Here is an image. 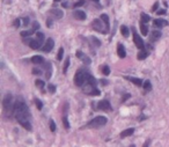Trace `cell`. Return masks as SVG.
Masks as SVG:
<instances>
[{"instance_id": "cell-22", "label": "cell", "mask_w": 169, "mask_h": 147, "mask_svg": "<svg viewBox=\"0 0 169 147\" xmlns=\"http://www.w3.org/2000/svg\"><path fill=\"white\" fill-rule=\"evenodd\" d=\"M140 19H142V21H143V22H145V23H147V22H150V21H151L150 15H148V14H146V13H142V14H140Z\"/></svg>"}, {"instance_id": "cell-33", "label": "cell", "mask_w": 169, "mask_h": 147, "mask_svg": "<svg viewBox=\"0 0 169 147\" xmlns=\"http://www.w3.org/2000/svg\"><path fill=\"white\" fill-rule=\"evenodd\" d=\"M49 124H50V130H51V132H54V131H56V124H54V122H53L52 119H50Z\"/></svg>"}, {"instance_id": "cell-4", "label": "cell", "mask_w": 169, "mask_h": 147, "mask_svg": "<svg viewBox=\"0 0 169 147\" xmlns=\"http://www.w3.org/2000/svg\"><path fill=\"white\" fill-rule=\"evenodd\" d=\"M3 107H4V111L6 113H9L12 111H14V104H13V97L11 94H6L4 100H3Z\"/></svg>"}, {"instance_id": "cell-39", "label": "cell", "mask_w": 169, "mask_h": 147, "mask_svg": "<svg viewBox=\"0 0 169 147\" xmlns=\"http://www.w3.org/2000/svg\"><path fill=\"white\" fill-rule=\"evenodd\" d=\"M28 24H29V17H23V26L28 27Z\"/></svg>"}, {"instance_id": "cell-14", "label": "cell", "mask_w": 169, "mask_h": 147, "mask_svg": "<svg viewBox=\"0 0 169 147\" xmlns=\"http://www.w3.org/2000/svg\"><path fill=\"white\" fill-rule=\"evenodd\" d=\"M161 35H162V33H161L160 30H154V32H152V33H151V41H152V42L158 41V40L161 37Z\"/></svg>"}, {"instance_id": "cell-10", "label": "cell", "mask_w": 169, "mask_h": 147, "mask_svg": "<svg viewBox=\"0 0 169 147\" xmlns=\"http://www.w3.org/2000/svg\"><path fill=\"white\" fill-rule=\"evenodd\" d=\"M154 27H158V28H163L166 26H168V21L166 20H162V19H156L154 20Z\"/></svg>"}, {"instance_id": "cell-3", "label": "cell", "mask_w": 169, "mask_h": 147, "mask_svg": "<svg viewBox=\"0 0 169 147\" xmlns=\"http://www.w3.org/2000/svg\"><path fill=\"white\" fill-rule=\"evenodd\" d=\"M92 28L94 30L99 32V33H102V34H107L109 33L108 29H107V26L105 23L102 21V19H95L93 22H92Z\"/></svg>"}, {"instance_id": "cell-17", "label": "cell", "mask_w": 169, "mask_h": 147, "mask_svg": "<svg viewBox=\"0 0 169 147\" xmlns=\"http://www.w3.org/2000/svg\"><path fill=\"white\" fill-rule=\"evenodd\" d=\"M134 133V129L131 128V129H126L124 131L121 132V138H125V137H129V136H132Z\"/></svg>"}, {"instance_id": "cell-47", "label": "cell", "mask_w": 169, "mask_h": 147, "mask_svg": "<svg viewBox=\"0 0 169 147\" xmlns=\"http://www.w3.org/2000/svg\"><path fill=\"white\" fill-rule=\"evenodd\" d=\"M101 85L105 86V85H108V81H105V80H101Z\"/></svg>"}, {"instance_id": "cell-45", "label": "cell", "mask_w": 169, "mask_h": 147, "mask_svg": "<svg viewBox=\"0 0 169 147\" xmlns=\"http://www.w3.org/2000/svg\"><path fill=\"white\" fill-rule=\"evenodd\" d=\"M14 26L17 28V27H20V20H15L14 21Z\"/></svg>"}, {"instance_id": "cell-32", "label": "cell", "mask_w": 169, "mask_h": 147, "mask_svg": "<svg viewBox=\"0 0 169 147\" xmlns=\"http://www.w3.org/2000/svg\"><path fill=\"white\" fill-rule=\"evenodd\" d=\"M68 65H70V58H66V62H65V65H64V70H63L64 73L67 72V70H68Z\"/></svg>"}, {"instance_id": "cell-15", "label": "cell", "mask_w": 169, "mask_h": 147, "mask_svg": "<svg viewBox=\"0 0 169 147\" xmlns=\"http://www.w3.org/2000/svg\"><path fill=\"white\" fill-rule=\"evenodd\" d=\"M129 81H131V82H133L135 86H138V87H140L142 85H144L143 83V80L142 79H139V78H133V77H127L126 78Z\"/></svg>"}, {"instance_id": "cell-20", "label": "cell", "mask_w": 169, "mask_h": 147, "mask_svg": "<svg viewBox=\"0 0 169 147\" xmlns=\"http://www.w3.org/2000/svg\"><path fill=\"white\" fill-rule=\"evenodd\" d=\"M50 13H51L56 19H62V17H63V12L59 11V9H52V11H50Z\"/></svg>"}, {"instance_id": "cell-44", "label": "cell", "mask_w": 169, "mask_h": 147, "mask_svg": "<svg viewBox=\"0 0 169 147\" xmlns=\"http://www.w3.org/2000/svg\"><path fill=\"white\" fill-rule=\"evenodd\" d=\"M76 56H78L79 58H81V59H82V57L84 56V53H82L81 51H78V52H76Z\"/></svg>"}, {"instance_id": "cell-21", "label": "cell", "mask_w": 169, "mask_h": 147, "mask_svg": "<svg viewBox=\"0 0 169 147\" xmlns=\"http://www.w3.org/2000/svg\"><path fill=\"white\" fill-rule=\"evenodd\" d=\"M101 19H102V21L105 23V26H107V29H108V32H109V29H110V23H109V16L107 15V14H102L101 15Z\"/></svg>"}, {"instance_id": "cell-38", "label": "cell", "mask_w": 169, "mask_h": 147, "mask_svg": "<svg viewBox=\"0 0 169 147\" xmlns=\"http://www.w3.org/2000/svg\"><path fill=\"white\" fill-rule=\"evenodd\" d=\"M82 60H83L84 63H86L87 65H88V64H91V59H89L88 57H86V56H83V57H82Z\"/></svg>"}, {"instance_id": "cell-49", "label": "cell", "mask_w": 169, "mask_h": 147, "mask_svg": "<svg viewBox=\"0 0 169 147\" xmlns=\"http://www.w3.org/2000/svg\"><path fill=\"white\" fill-rule=\"evenodd\" d=\"M62 6L65 8V7H67V4H66V3H63V5H62Z\"/></svg>"}, {"instance_id": "cell-30", "label": "cell", "mask_w": 169, "mask_h": 147, "mask_svg": "<svg viewBox=\"0 0 169 147\" xmlns=\"http://www.w3.org/2000/svg\"><path fill=\"white\" fill-rule=\"evenodd\" d=\"M63 54H64V49L60 48L59 51H58V56H57V59H58V60H62V59H63Z\"/></svg>"}, {"instance_id": "cell-34", "label": "cell", "mask_w": 169, "mask_h": 147, "mask_svg": "<svg viewBox=\"0 0 169 147\" xmlns=\"http://www.w3.org/2000/svg\"><path fill=\"white\" fill-rule=\"evenodd\" d=\"M33 33H34V30H33V29H32V30H29V32H22V33H21V36H22V37H25V36H30Z\"/></svg>"}, {"instance_id": "cell-23", "label": "cell", "mask_w": 169, "mask_h": 147, "mask_svg": "<svg viewBox=\"0 0 169 147\" xmlns=\"http://www.w3.org/2000/svg\"><path fill=\"white\" fill-rule=\"evenodd\" d=\"M100 70H101V72H102L104 75H109V74H110V68H109L108 65H103V66H101Z\"/></svg>"}, {"instance_id": "cell-19", "label": "cell", "mask_w": 169, "mask_h": 147, "mask_svg": "<svg viewBox=\"0 0 169 147\" xmlns=\"http://www.w3.org/2000/svg\"><path fill=\"white\" fill-rule=\"evenodd\" d=\"M140 30H142V34L144 36H147V34H148V27L143 21H142V23H140Z\"/></svg>"}, {"instance_id": "cell-11", "label": "cell", "mask_w": 169, "mask_h": 147, "mask_svg": "<svg viewBox=\"0 0 169 147\" xmlns=\"http://www.w3.org/2000/svg\"><path fill=\"white\" fill-rule=\"evenodd\" d=\"M117 53H118L119 58H125V57H126V51H125V48H124V45H123V44H121V43L117 45Z\"/></svg>"}, {"instance_id": "cell-41", "label": "cell", "mask_w": 169, "mask_h": 147, "mask_svg": "<svg viewBox=\"0 0 169 147\" xmlns=\"http://www.w3.org/2000/svg\"><path fill=\"white\" fill-rule=\"evenodd\" d=\"M92 41H94V43H95L97 46H100V45H101V43H100V41H99L97 38H95V37H92Z\"/></svg>"}, {"instance_id": "cell-16", "label": "cell", "mask_w": 169, "mask_h": 147, "mask_svg": "<svg viewBox=\"0 0 169 147\" xmlns=\"http://www.w3.org/2000/svg\"><path fill=\"white\" fill-rule=\"evenodd\" d=\"M28 45H29L32 49H34V50H37V49H40L41 46H42V44L37 41V38L36 40H32L30 42H29V44H28Z\"/></svg>"}, {"instance_id": "cell-18", "label": "cell", "mask_w": 169, "mask_h": 147, "mask_svg": "<svg viewBox=\"0 0 169 147\" xmlns=\"http://www.w3.org/2000/svg\"><path fill=\"white\" fill-rule=\"evenodd\" d=\"M32 62L34 64H44V59H43L42 56H34L32 58Z\"/></svg>"}, {"instance_id": "cell-31", "label": "cell", "mask_w": 169, "mask_h": 147, "mask_svg": "<svg viewBox=\"0 0 169 147\" xmlns=\"http://www.w3.org/2000/svg\"><path fill=\"white\" fill-rule=\"evenodd\" d=\"M35 103H36V105H37V109H38V110H42V108H43V103H42V101L38 100V99H36V100H35Z\"/></svg>"}, {"instance_id": "cell-8", "label": "cell", "mask_w": 169, "mask_h": 147, "mask_svg": "<svg viewBox=\"0 0 169 147\" xmlns=\"http://www.w3.org/2000/svg\"><path fill=\"white\" fill-rule=\"evenodd\" d=\"M53 45H54L53 40H52V38H48L46 42H45V44H44V46H43V51H44L45 53L50 52V51L53 49Z\"/></svg>"}, {"instance_id": "cell-12", "label": "cell", "mask_w": 169, "mask_h": 147, "mask_svg": "<svg viewBox=\"0 0 169 147\" xmlns=\"http://www.w3.org/2000/svg\"><path fill=\"white\" fill-rule=\"evenodd\" d=\"M74 17H75L76 20L83 21V20H86L87 15H86V13L82 12V11H75V12H74Z\"/></svg>"}, {"instance_id": "cell-5", "label": "cell", "mask_w": 169, "mask_h": 147, "mask_svg": "<svg viewBox=\"0 0 169 147\" xmlns=\"http://www.w3.org/2000/svg\"><path fill=\"white\" fill-rule=\"evenodd\" d=\"M107 122L108 121H107V118L104 116H97L87 124V128H101V126L105 125Z\"/></svg>"}, {"instance_id": "cell-28", "label": "cell", "mask_w": 169, "mask_h": 147, "mask_svg": "<svg viewBox=\"0 0 169 147\" xmlns=\"http://www.w3.org/2000/svg\"><path fill=\"white\" fill-rule=\"evenodd\" d=\"M35 85H36L38 88H44V87H45V82L42 81V80H40V79H37V80L35 81Z\"/></svg>"}, {"instance_id": "cell-50", "label": "cell", "mask_w": 169, "mask_h": 147, "mask_svg": "<svg viewBox=\"0 0 169 147\" xmlns=\"http://www.w3.org/2000/svg\"><path fill=\"white\" fill-rule=\"evenodd\" d=\"M93 1H95L96 4H99V3H100V0H93Z\"/></svg>"}, {"instance_id": "cell-1", "label": "cell", "mask_w": 169, "mask_h": 147, "mask_svg": "<svg viewBox=\"0 0 169 147\" xmlns=\"http://www.w3.org/2000/svg\"><path fill=\"white\" fill-rule=\"evenodd\" d=\"M14 116L16 121L28 131L32 130V124L29 122V117H30V113H29V110H28V107L24 102L23 99L19 97L16 100V102L14 103Z\"/></svg>"}, {"instance_id": "cell-27", "label": "cell", "mask_w": 169, "mask_h": 147, "mask_svg": "<svg viewBox=\"0 0 169 147\" xmlns=\"http://www.w3.org/2000/svg\"><path fill=\"white\" fill-rule=\"evenodd\" d=\"M63 123H64V126L66 129H70V122H68V118H67V113H65L64 117H63Z\"/></svg>"}, {"instance_id": "cell-46", "label": "cell", "mask_w": 169, "mask_h": 147, "mask_svg": "<svg viewBox=\"0 0 169 147\" xmlns=\"http://www.w3.org/2000/svg\"><path fill=\"white\" fill-rule=\"evenodd\" d=\"M129 97H131V95H130V94H125V95H124V97H123V101H126Z\"/></svg>"}, {"instance_id": "cell-6", "label": "cell", "mask_w": 169, "mask_h": 147, "mask_svg": "<svg viewBox=\"0 0 169 147\" xmlns=\"http://www.w3.org/2000/svg\"><path fill=\"white\" fill-rule=\"evenodd\" d=\"M83 88H82V91H83V93H86V94H88V95H93V96H97V95H100L101 94V92L96 88V86H93V85H91V83H88L87 82V85L86 86H82Z\"/></svg>"}, {"instance_id": "cell-48", "label": "cell", "mask_w": 169, "mask_h": 147, "mask_svg": "<svg viewBox=\"0 0 169 147\" xmlns=\"http://www.w3.org/2000/svg\"><path fill=\"white\" fill-rule=\"evenodd\" d=\"M150 142H151V141H150V140H147V141L144 144V146H145V147H146V146H148V145H150Z\"/></svg>"}, {"instance_id": "cell-43", "label": "cell", "mask_w": 169, "mask_h": 147, "mask_svg": "<svg viewBox=\"0 0 169 147\" xmlns=\"http://www.w3.org/2000/svg\"><path fill=\"white\" fill-rule=\"evenodd\" d=\"M156 14H158V15H164V14H166V11H164V9H160V11L156 12Z\"/></svg>"}, {"instance_id": "cell-42", "label": "cell", "mask_w": 169, "mask_h": 147, "mask_svg": "<svg viewBox=\"0 0 169 147\" xmlns=\"http://www.w3.org/2000/svg\"><path fill=\"white\" fill-rule=\"evenodd\" d=\"M42 72L40 71V70H37V68H33V74H37V75H40Z\"/></svg>"}, {"instance_id": "cell-13", "label": "cell", "mask_w": 169, "mask_h": 147, "mask_svg": "<svg viewBox=\"0 0 169 147\" xmlns=\"http://www.w3.org/2000/svg\"><path fill=\"white\" fill-rule=\"evenodd\" d=\"M147 57H148V51H146L145 49H144V50H140L139 53L137 54L138 60H144V59H146Z\"/></svg>"}, {"instance_id": "cell-24", "label": "cell", "mask_w": 169, "mask_h": 147, "mask_svg": "<svg viewBox=\"0 0 169 147\" xmlns=\"http://www.w3.org/2000/svg\"><path fill=\"white\" fill-rule=\"evenodd\" d=\"M144 89H145V92H151L152 91V83H151V81L146 80L144 82Z\"/></svg>"}, {"instance_id": "cell-2", "label": "cell", "mask_w": 169, "mask_h": 147, "mask_svg": "<svg viewBox=\"0 0 169 147\" xmlns=\"http://www.w3.org/2000/svg\"><path fill=\"white\" fill-rule=\"evenodd\" d=\"M89 72L86 70V68H79L75 73V77H74V83L78 86V87H82L84 83L88 81V78H89Z\"/></svg>"}, {"instance_id": "cell-7", "label": "cell", "mask_w": 169, "mask_h": 147, "mask_svg": "<svg viewBox=\"0 0 169 147\" xmlns=\"http://www.w3.org/2000/svg\"><path fill=\"white\" fill-rule=\"evenodd\" d=\"M132 30H133V42H134L135 46H137L139 50H144V49H145V43H144V41L142 40V37L138 35V33L135 32L134 28H132Z\"/></svg>"}, {"instance_id": "cell-36", "label": "cell", "mask_w": 169, "mask_h": 147, "mask_svg": "<svg viewBox=\"0 0 169 147\" xmlns=\"http://www.w3.org/2000/svg\"><path fill=\"white\" fill-rule=\"evenodd\" d=\"M37 29H40V23H38L37 21H35V22L33 23V30H34V32H36Z\"/></svg>"}, {"instance_id": "cell-9", "label": "cell", "mask_w": 169, "mask_h": 147, "mask_svg": "<svg viewBox=\"0 0 169 147\" xmlns=\"http://www.w3.org/2000/svg\"><path fill=\"white\" fill-rule=\"evenodd\" d=\"M97 105H99V109H100V110H103V111H109L110 108H111L109 101H107V100H102V101H100Z\"/></svg>"}, {"instance_id": "cell-29", "label": "cell", "mask_w": 169, "mask_h": 147, "mask_svg": "<svg viewBox=\"0 0 169 147\" xmlns=\"http://www.w3.org/2000/svg\"><path fill=\"white\" fill-rule=\"evenodd\" d=\"M87 82H88V83H91V85H93V86H96V83H97V82H96V79H95L93 75H89V78H88V81H87ZM87 82H86V83H87Z\"/></svg>"}, {"instance_id": "cell-40", "label": "cell", "mask_w": 169, "mask_h": 147, "mask_svg": "<svg viewBox=\"0 0 169 147\" xmlns=\"http://www.w3.org/2000/svg\"><path fill=\"white\" fill-rule=\"evenodd\" d=\"M158 8H159V3H155V4L153 5V7H152V11L155 12V11H158Z\"/></svg>"}, {"instance_id": "cell-26", "label": "cell", "mask_w": 169, "mask_h": 147, "mask_svg": "<svg viewBox=\"0 0 169 147\" xmlns=\"http://www.w3.org/2000/svg\"><path fill=\"white\" fill-rule=\"evenodd\" d=\"M36 38H37V41L41 43V44H43L44 43V34L43 33H36Z\"/></svg>"}, {"instance_id": "cell-35", "label": "cell", "mask_w": 169, "mask_h": 147, "mask_svg": "<svg viewBox=\"0 0 169 147\" xmlns=\"http://www.w3.org/2000/svg\"><path fill=\"white\" fill-rule=\"evenodd\" d=\"M48 88H49V92H50L51 94L56 93V87H54L53 85H49V86H48Z\"/></svg>"}, {"instance_id": "cell-25", "label": "cell", "mask_w": 169, "mask_h": 147, "mask_svg": "<svg viewBox=\"0 0 169 147\" xmlns=\"http://www.w3.org/2000/svg\"><path fill=\"white\" fill-rule=\"evenodd\" d=\"M121 33H122V35L124 37H127L129 36V28L126 26H122L121 27Z\"/></svg>"}, {"instance_id": "cell-37", "label": "cell", "mask_w": 169, "mask_h": 147, "mask_svg": "<svg viewBox=\"0 0 169 147\" xmlns=\"http://www.w3.org/2000/svg\"><path fill=\"white\" fill-rule=\"evenodd\" d=\"M84 4V0H79V1H76L75 4H74V7H80V6H82Z\"/></svg>"}, {"instance_id": "cell-51", "label": "cell", "mask_w": 169, "mask_h": 147, "mask_svg": "<svg viewBox=\"0 0 169 147\" xmlns=\"http://www.w3.org/2000/svg\"><path fill=\"white\" fill-rule=\"evenodd\" d=\"M58 1H62V0H54V3H58Z\"/></svg>"}]
</instances>
